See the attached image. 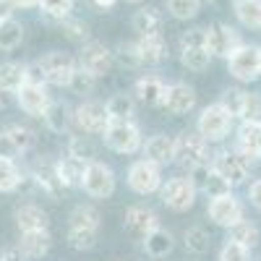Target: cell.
Listing matches in <instances>:
<instances>
[{"label": "cell", "mask_w": 261, "mask_h": 261, "mask_svg": "<svg viewBox=\"0 0 261 261\" xmlns=\"http://www.w3.org/2000/svg\"><path fill=\"white\" fill-rule=\"evenodd\" d=\"M13 217H16V227H18V232L47 230V222H50V220H47V212L42 209L39 204H32V201L16 206Z\"/></svg>", "instance_id": "21"}, {"label": "cell", "mask_w": 261, "mask_h": 261, "mask_svg": "<svg viewBox=\"0 0 261 261\" xmlns=\"http://www.w3.org/2000/svg\"><path fill=\"white\" fill-rule=\"evenodd\" d=\"M53 246V238H50V230H34V232H21V241H18V248L24 256L29 258H42Z\"/></svg>", "instance_id": "25"}, {"label": "cell", "mask_w": 261, "mask_h": 261, "mask_svg": "<svg viewBox=\"0 0 261 261\" xmlns=\"http://www.w3.org/2000/svg\"><path fill=\"white\" fill-rule=\"evenodd\" d=\"M227 241H232V243H238V246L253 251V246L258 243V227H256L253 222H248V220H241L238 225H232V227L227 230Z\"/></svg>", "instance_id": "34"}, {"label": "cell", "mask_w": 261, "mask_h": 261, "mask_svg": "<svg viewBox=\"0 0 261 261\" xmlns=\"http://www.w3.org/2000/svg\"><path fill=\"white\" fill-rule=\"evenodd\" d=\"M241 123H261V94L246 92V105L241 113Z\"/></svg>", "instance_id": "47"}, {"label": "cell", "mask_w": 261, "mask_h": 261, "mask_svg": "<svg viewBox=\"0 0 261 261\" xmlns=\"http://www.w3.org/2000/svg\"><path fill=\"white\" fill-rule=\"evenodd\" d=\"M73 3H76V0H39L37 6L42 8V13H45V16L63 21L65 16H71V11H73Z\"/></svg>", "instance_id": "46"}, {"label": "cell", "mask_w": 261, "mask_h": 261, "mask_svg": "<svg viewBox=\"0 0 261 261\" xmlns=\"http://www.w3.org/2000/svg\"><path fill=\"white\" fill-rule=\"evenodd\" d=\"M21 186V170L13 160L0 157V193H13Z\"/></svg>", "instance_id": "37"}, {"label": "cell", "mask_w": 261, "mask_h": 261, "mask_svg": "<svg viewBox=\"0 0 261 261\" xmlns=\"http://www.w3.org/2000/svg\"><path fill=\"white\" fill-rule=\"evenodd\" d=\"M11 8H34L39 0H6Z\"/></svg>", "instance_id": "52"}, {"label": "cell", "mask_w": 261, "mask_h": 261, "mask_svg": "<svg viewBox=\"0 0 261 261\" xmlns=\"http://www.w3.org/2000/svg\"><path fill=\"white\" fill-rule=\"evenodd\" d=\"M123 225H125V230L134 235V238L144 241V238H146L151 230H157V227H160V217H157L154 209L146 206V204H134V206H128V209H125Z\"/></svg>", "instance_id": "16"}, {"label": "cell", "mask_w": 261, "mask_h": 261, "mask_svg": "<svg viewBox=\"0 0 261 261\" xmlns=\"http://www.w3.org/2000/svg\"><path fill=\"white\" fill-rule=\"evenodd\" d=\"M34 180L37 186L45 191L50 199H60V193H63V183L58 178V170H55V162H37L34 165Z\"/></svg>", "instance_id": "27"}, {"label": "cell", "mask_w": 261, "mask_h": 261, "mask_svg": "<svg viewBox=\"0 0 261 261\" xmlns=\"http://www.w3.org/2000/svg\"><path fill=\"white\" fill-rule=\"evenodd\" d=\"M73 125L81 130V134L89 136H102L105 128L110 125V115H107L105 102L97 99H84L76 110H73Z\"/></svg>", "instance_id": "11"}, {"label": "cell", "mask_w": 261, "mask_h": 261, "mask_svg": "<svg viewBox=\"0 0 261 261\" xmlns=\"http://www.w3.org/2000/svg\"><path fill=\"white\" fill-rule=\"evenodd\" d=\"M102 225V214L92 204H79L71 217H68V227H81V230H99Z\"/></svg>", "instance_id": "31"}, {"label": "cell", "mask_w": 261, "mask_h": 261, "mask_svg": "<svg viewBox=\"0 0 261 261\" xmlns=\"http://www.w3.org/2000/svg\"><path fill=\"white\" fill-rule=\"evenodd\" d=\"M86 160H79L73 154H65L55 162V170H58V178L63 183V188H81V180H84V172H86Z\"/></svg>", "instance_id": "23"}, {"label": "cell", "mask_w": 261, "mask_h": 261, "mask_svg": "<svg viewBox=\"0 0 261 261\" xmlns=\"http://www.w3.org/2000/svg\"><path fill=\"white\" fill-rule=\"evenodd\" d=\"M196 99H199V94H196V89H193L191 84L175 81V84H167L160 107H162L165 113H170V115L183 118V115H188L193 107H196Z\"/></svg>", "instance_id": "15"}, {"label": "cell", "mask_w": 261, "mask_h": 261, "mask_svg": "<svg viewBox=\"0 0 261 261\" xmlns=\"http://www.w3.org/2000/svg\"><path fill=\"white\" fill-rule=\"evenodd\" d=\"M165 89H167V84L157 73H144L134 84V99L146 105V107H160L162 97H165Z\"/></svg>", "instance_id": "19"}, {"label": "cell", "mask_w": 261, "mask_h": 261, "mask_svg": "<svg viewBox=\"0 0 261 261\" xmlns=\"http://www.w3.org/2000/svg\"><path fill=\"white\" fill-rule=\"evenodd\" d=\"M136 47L141 55V65H160L167 60V39L162 34H149V37H139Z\"/></svg>", "instance_id": "22"}, {"label": "cell", "mask_w": 261, "mask_h": 261, "mask_svg": "<svg viewBox=\"0 0 261 261\" xmlns=\"http://www.w3.org/2000/svg\"><path fill=\"white\" fill-rule=\"evenodd\" d=\"M183 246H186V251H188V253L201 256V253H206V251H209L212 238H209V232H206L201 225H193V227H188V230H186V235H183Z\"/></svg>", "instance_id": "35"}, {"label": "cell", "mask_w": 261, "mask_h": 261, "mask_svg": "<svg viewBox=\"0 0 261 261\" xmlns=\"http://www.w3.org/2000/svg\"><path fill=\"white\" fill-rule=\"evenodd\" d=\"M94 86H97V79H94L92 73L81 71L79 65H76V71H73V76H71V81H68V89H71L73 94H79V97H89V94L94 92Z\"/></svg>", "instance_id": "44"}, {"label": "cell", "mask_w": 261, "mask_h": 261, "mask_svg": "<svg viewBox=\"0 0 261 261\" xmlns=\"http://www.w3.org/2000/svg\"><path fill=\"white\" fill-rule=\"evenodd\" d=\"M115 186H118V178L110 165H105L99 160L86 165L84 180H81V188L86 191V196H92V199H110L115 193Z\"/></svg>", "instance_id": "8"}, {"label": "cell", "mask_w": 261, "mask_h": 261, "mask_svg": "<svg viewBox=\"0 0 261 261\" xmlns=\"http://www.w3.org/2000/svg\"><path fill=\"white\" fill-rule=\"evenodd\" d=\"M6 134L11 136L13 146L18 149V154H24V151L34 149V144H37V134H34V130H32L29 125L13 123V125H8V128H6Z\"/></svg>", "instance_id": "38"}, {"label": "cell", "mask_w": 261, "mask_h": 261, "mask_svg": "<svg viewBox=\"0 0 261 261\" xmlns=\"http://www.w3.org/2000/svg\"><path fill=\"white\" fill-rule=\"evenodd\" d=\"M45 123H47L50 130H55V134H63V130H68V125L73 123V113H71L63 102H53L50 110L45 113Z\"/></svg>", "instance_id": "36"}, {"label": "cell", "mask_w": 261, "mask_h": 261, "mask_svg": "<svg viewBox=\"0 0 261 261\" xmlns=\"http://www.w3.org/2000/svg\"><path fill=\"white\" fill-rule=\"evenodd\" d=\"M220 261H251V251L232 241H225V246L220 248Z\"/></svg>", "instance_id": "48"}, {"label": "cell", "mask_w": 261, "mask_h": 261, "mask_svg": "<svg viewBox=\"0 0 261 261\" xmlns=\"http://www.w3.org/2000/svg\"><path fill=\"white\" fill-rule=\"evenodd\" d=\"M141 151H144V160L165 167V165H170L172 160H175V139L167 136V134H154V136H149L144 141Z\"/></svg>", "instance_id": "20"}, {"label": "cell", "mask_w": 261, "mask_h": 261, "mask_svg": "<svg viewBox=\"0 0 261 261\" xmlns=\"http://www.w3.org/2000/svg\"><path fill=\"white\" fill-rule=\"evenodd\" d=\"M21 42H24V24L13 16H6L0 21V50L11 53L21 45Z\"/></svg>", "instance_id": "29"}, {"label": "cell", "mask_w": 261, "mask_h": 261, "mask_svg": "<svg viewBox=\"0 0 261 261\" xmlns=\"http://www.w3.org/2000/svg\"><path fill=\"white\" fill-rule=\"evenodd\" d=\"M232 11L243 27L261 29V0H232Z\"/></svg>", "instance_id": "32"}, {"label": "cell", "mask_w": 261, "mask_h": 261, "mask_svg": "<svg viewBox=\"0 0 261 261\" xmlns=\"http://www.w3.org/2000/svg\"><path fill=\"white\" fill-rule=\"evenodd\" d=\"M21 84H27V65L24 63H0V89H6L8 94H16Z\"/></svg>", "instance_id": "28"}, {"label": "cell", "mask_w": 261, "mask_h": 261, "mask_svg": "<svg viewBox=\"0 0 261 261\" xmlns=\"http://www.w3.org/2000/svg\"><path fill=\"white\" fill-rule=\"evenodd\" d=\"M16 102H18V107H21L27 115H32V118H45V113L50 110V105H53V97H50V92H47L45 84L27 81V84H21L18 89H16Z\"/></svg>", "instance_id": "13"}, {"label": "cell", "mask_w": 261, "mask_h": 261, "mask_svg": "<svg viewBox=\"0 0 261 261\" xmlns=\"http://www.w3.org/2000/svg\"><path fill=\"white\" fill-rule=\"evenodd\" d=\"M220 105L235 120H241L243 105H246V89H241V86H227V89L222 92V97H220Z\"/></svg>", "instance_id": "39"}, {"label": "cell", "mask_w": 261, "mask_h": 261, "mask_svg": "<svg viewBox=\"0 0 261 261\" xmlns=\"http://www.w3.org/2000/svg\"><path fill=\"white\" fill-rule=\"evenodd\" d=\"M102 141L107 149H113L115 154H136L144 146L141 128L134 120H110V125L105 128Z\"/></svg>", "instance_id": "3"}, {"label": "cell", "mask_w": 261, "mask_h": 261, "mask_svg": "<svg viewBox=\"0 0 261 261\" xmlns=\"http://www.w3.org/2000/svg\"><path fill=\"white\" fill-rule=\"evenodd\" d=\"M60 29H63V34L68 37L71 42H81V45H86V42H89V24H86V21H81V18L65 16V18L60 21Z\"/></svg>", "instance_id": "42"}, {"label": "cell", "mask_w": 261, "mask_h": 261, "mask_svg": "<svg viewBox=\"0 0 261 261\" xmlns=\"http://www.w3.org/2000/svg\"><path fill=\"white\" fill-rule=\"evenodd\" d=\"M212 167L217 170V175H220L230 188L243 186L248 180V175H251V162L241 154V151H235V149H220V151H214Z\"/></svg>", "instance_id": "4"}, {"label": "cell", "mask_w": 261, "mask_h": 261, "mask_svg": "<svg viewBox=\"0 0 261 261\" xmlns=\"http://www.w3.org/2000/svg\"><path fill=\"white\" fill-rule=\"evenodd\" d=\"M92 3H94L97 8H113V6L118 3V0H92Z\"/></svg>", "instance_id": "53"}, {"label": "cell", "mask_w": 261, "mask_h": 261, "mask_svg": "<svg viewBox=\"0 0 261 261\" xmlns=\"http://www.w3.org/2000/svg\"><path fill=\"white\" fill-rule=\"evenodd\" d=\"M235 151L253 165L261 162V123H241L235 130Z\"/></svg>", "instance_id": "17"}, {"label": "cell", "mask_w": 261, "mask_h": 261, "mask_svg": "<svg viewBox=\"0 0 261 261\" xmlns=\"http://www.w3.org/2000/svg\"><path fill=\"white\" fill-rule=\"evenodd\" d=\"M107 107V115H110V120H134V113H136V99L125 94V92H118L113 94L110 99L105 102Z\"/></svg>", "instance_id": "30"}, {"label": "cell", "mask_w": 261, "mask_h": 261, "mask_svg": "<svg viewBox=\"0 0 261 261\" xmlns=\"http://www.w3.org/2000/svg\"><path fill=\"white\" fill-rule=\"evenodd\" d=\"M113 58L118 60V65H123V68H128V71L141 68V55H139L136 42H120V45L115 47V53H113Z\"/></svg>", "instance_id": "41"}, {"label": "cell", "mask_w": 261, "mask_h": 261, "mask_svg": "<svg viewBox=\"0 0 261 261\" xmlns=\"http://www.w3.org/2000/svg\"><path fill=\"white\" fill-rule=\"evenodd\" d=\"M65 154H73L79 160L94 162L97 160V149H94V144L86 139V136H71L68 139V151H65Z\"/></svg>", "instance_id": "45"}, {"label": "cell", "mask_w": 261, "mask_h": 261, "mask_svg": "<svg viewBox=\"0 0 261 261\" xmlns=\"http://www.w3.org/2000/svg\"><path fill=\"white\" fill-rule=\"evenodd\" d=\"M188 178H191V183L196 186V191H199V193H209V199H212V196H220V193L232 191L220 175H217V170L209 162L188 170Z\"/></svg>", "instance_id": "18"}, {"label": "cell", "mask_w": 261, "mask_h": 261, "mask_svg": "<svg viewBox=\"0 0 261 261\" xmlns=\"http://www.w3.org/2000/svg\"><path fill=\"white\" fill-rule=\"evenodd\" d=\"M99 243V230H81V227H68V246L76 251H92Z\"/></svg>", "instance_id": "40"}, {"label": "cell", "mask_w": 261, "mask_h": 261, "mask_svg": "<svg viewBox=\"0 0 261 261\" xmlns=\"http://www.w3.org/2000/svg\"><path fill=\"white\" fill-rule=\"evenodd\" d=\"M241 45H246L241 32L232 29L230 24H212L206 27V47L212 53V58H230Z\"/></svg>", "instance_id": "14"}, {"label": "cell", "mask_w": 261, "mask_h": 261, "mask_svg": "<svg viewBox=\"0 0 261 261\" xmlns=\"http://www.w3.org/2000/svg\"><path fill=\"white\" fill-rule=\"evenodd\" d=\"M180 63L188 71H206L212 63V53L206 45H191V47H180Z\"/></svg>", "instance_id": "33"}, {"label": "cell", "mask_w": 261, "mask_h": 261, "mask_svg": "<svg viewBox=\"0 0 261 261\" xmlns=\"http://www.w3.org/2000/svg\"><path fill=\"white\" fill-rule=\"evenodd\" d=\"M248 201H251V206H256L261 212V178H256L248 186Z\"/></svg>", "instance_id": "51"}, {"label": "cell", "mask_w": 261, "mask_h": 261, "mask_svg": "<svg viewBox=\"0 0 261 261\" xmlns=\"http://www.w3.org/2000/svg\"><path fill=\"white\" fill-rule=\"evenodd\" d=\"M196 196H199V191H196V186L191 183V178L186 175H175V178H167L160 188V199L167 209L172 212H188L193 204H196Z\"/></svg>", "instance_id": "9"}, {"label": "cell", "mask_w": 261, "mask_h": 261, "mask_svg": "<svg viewBox=\"0 0 261 261\" xmlns=\"http://www.w3.org/2000/svg\"><path fill=\"white\" fill-rule=\"evenodd\" d=\"M125 3H136L139 6V3H144V0H125Z\"/></svg>", "instance_id": "56"}, {"label": "cell", "mask_w": 261, "mask_h": 261, "mask_svg": "<svg viewBox=\"0 0 261 261\" xmlns=\"http://www.w3.org/2000/svg\"><path fill=\"white\" fill-rule=\"evenodd\" d=\"M191 45H206V29H188L180 37V47H191Z\"/></svg>", "instance_id": "49"}, {"label": "cell", "mask_w": 261, "mask_h": 261, "mask_svg": "<svg viewBox=\"0 0 261 261\" xmlns=\"http://www.w3.org/2000/svg\"><path fill=\"white\" fill-rule=\"evenodd\" d=\"M141 246H144V253H146V256H151V258H165L172 248H175V238H172L170 230L157 227V230H151V232L144 238Z\"/></svg>", "instance_id": "24"}, {"label": "cell", "mask_w": 261, "mask_h": 261, "mask_svg": "<svg viewBox=\"0 0 261 261\" xmlns=\"http://www.w3.org/2000/svg\"><path fill=\"white\" fill-rule=\"evenodd\" d=\"M206 217L217 227L230 230L232 225L246 220V206H243V201L238 199L232 191H227V193H220V196H212V199H209Z\"/></svg>", "instance_id": "6"}, {"label": "cell", "mask_w": 261, "mask_h": 261, "mask_svg": "<svg viewBox=\"0 0 261 261\" xmlns=\"http://www.w3.org/2000/svg\"><path fill=\"white\" fill-rule=\"evenodd\" d=\"M232 125H235V118L225 110L220 102H214V105H206L204 110L199 113L196 134H199L206 144H217V141H225L230 136Z\"/></svg>", "instance_id": "2"}, {"label": "cell", "mask_w": 261, "mask_h": 261, "mask_svg": "<svg viewBox=\"0 0 261 261\" xmlns=\"http://www.w3.org/2000/svg\"><path fill=\"white\" fill-rule=\"evenodd\" d=\"M16 154H18V149L13 146L11 136L6 134V130H0V157H8V160H13Z\"/></svg>", "instance_id": "50"}, {"label": "cell", "mask_w": 261, "mask_h": 261, "mask_svg": "<svg viewBox=\"0 0 261 261\" xmlns=\"http://www.w3.org/2000/svg\"><path fill=\"white\" fill-rule=\"evenodd\" d=\"M134 32L139 37H149V34H162V24H165V18L157 8H151V6H144L134 13Z\"/></svg>", "instance_id": "26"}, {"label": "cell", "mask_w": 261, "mask_h": 261, "mask_svg": "<svg viewBox=\"0 0 261 261\" xmlns=\"http://www.w3.org/2000/svg\"><path fill=\"white\" fill-rule=\"evenodd\" d=\"M6 16H11V6L6 3V0H0V21H3Z\"/></svg>", "instance_id": "54"}, {"label": "cell", "mask_w": 261, "mask_h": 261, "mask_svg": "<svg viewBox=\"0 0 261 261\" xmlns=\"http://www.w3.org/2000/svg\"><path fill=\"white\" fill-rule=\"evenodd\" d=\"M76 63H79V68H81V71L92 73L94 79H102V76L110 73L115 58H113V50L107 47L105 42H94V39H89V42H86V45L81 47Z\"/></svg>", "instance_id": "12"}, {"label": "cell", "mask_w": 261, "mask_h": 261, "mask_svg": "<svg viewBox=\"0 0 261 261\" xmlns=\"http://www.w3.org/2000/svg\"><path fill=\"white\" fill-rule=\"evenodd\" d=\"M227 71L241 84L256 81L261 76V47L258 45H241L227 58Z\"/></svg>", "instance_id": "7"}, {"label": "cell", "mask_w": 261, "mask_h": 261, "mask_svg": "<svg viewBox=\"0 0 261 261\" xmlns=\"http://www.w3.org/2000/svg\"><path fill=\"white\" fill-rule=\"evenodd\" d=\"M76 58L60 50H50L32 65H27V81L45 84V86H68L73 71H76Z\"/></svg>", "instance_id": "1"}, {"label": "cell", "mask_w": 261, "mask_h": 261, "mask_svg": "<svg viewBox=\"0 0 261 261\" xmlns=\"http://www.w3.org/2000/svg\"><path fill=\"white\" fill-rule=\"evenodd\" d=\"M167 11L172 18L178 21H188V18H196L201 11V0H167Z\"/></svg>", "instance_id": "43"}, {"label": "cell", "mask_w": 261, "mask_h": 261, "mask_svg": "<svg viewBox=\"0 0 261 261\" xmlns=\"http://www.w3.org/2000/svg\"><path fill=\"white\" fill-rule=\"evenodd\" d=\"M125 183L128 188L139 193V196H151V193H160L165 178H162V167L154 165V162H149V160H136V162H130L128 172H125Z\"/></svg>", "instance_id": "5"}, {"label": "cell", "mask_w": 261, "mask_h": 261, "mask_svg": "<svg viewBox=\"0 0 261 261\" xmlns=\"http://www.w3.org/2000/svg\"><path fill=\"white\" fill-rule=\"evenodd\" d=\"M209 154V144L196 134V130H183V134L175 136V160L183 170H193L206 162Z\"/></svg>", "instance_id": "10"}, {"label": "cell", "mask_w": 261, "mask_h": 261, "mask_svg": "<svg viewBox=\"0 0 261 261\" xmlns=\"http://www.w3.org/2000/svg\"><path fill=\"white\" fill-rule=\"evenodd\" d=\"M6 99H8V92H6V89H0V107L6 105Z\"/></svg>", "instance_id": "55"}]
</instances>
